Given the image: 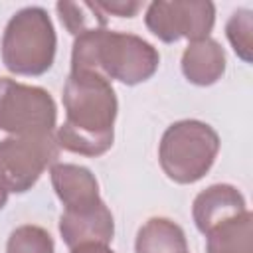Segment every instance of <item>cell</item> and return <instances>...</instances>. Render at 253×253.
Wrapping results in <instances>:
<instances>
[{
	"label": "cell",
	"instance_id": "1",
	"mask_svg": "<svg viewBox=\"0 0 253 253\" xmlns=\"http://www.w3.org/2000/svg\"><path fill=\"white\" fill-rule=\"evenodd\" d=\"M65 123L57 128L55 140L61 148L101 156L113 146L117 95L111 81L97 71H73L63 85Z\"/></svg>",
	"mask_w": 253,
	"mask_h": 253
},
{
	"label": "cell",
	"instance_id": "2",
	"mask_svg": "<svg viewBox=\"0 0 253 253\" xmlns=\"http://www.w3.org/2000/svg\"><path fill=\"white\" fill-rule=\"evenodd\" d=\"M158 63L160 55L146 40L107 28L89 30L77 36L71 51L73 71H97L125 85H136L150 79Z\"/></svg>",
	"mask_w": 253,
	"mask_h": 253
},
{
	"label": "cell",
	"instance_id": "3",
	"mask_svg": "<svg viewBox=\"0 0 253 253\" xmlns=\"http://www.w3.org/2000/svg\"><path fill=\"white\" fill-rule=\"evenodd\" d=\"M55 30L47 12L28 6L16 12L2 36V61L8 71L26 77L43 75L55 57Z\"/></svg>",
	"mask_w": 253,
	"mask_h": 253
},
{
	"label": "cell",
	"instance_id": "4",
	"mask_svg": "<svg viewBox=\"0 0 253 253\" xmlns=\"http://www.w3.org/2000/svg\"><path fill=\"white\" fill-rule=\"evenodd\" d=\"M217 152V132L202 121L186 119L164 130L158 146V160L172 182L194 184L208 174Z\"/></svg>",
	"mask_w": 253,
	"mask_h": 253
},
{
	"label": "cell",
	"instance_id": "5",
	"mask_svg": "<svg viewBox=\"0 0 253 253\" xmlns=\"http://www.w3.org/2000/svg\"><path fill=\"white\" fill-rule=\"evenodd\" d=\"M59 144L49 134H24L0 140V184L14 194L28 192L57 162Z\"/></svg>",
	"mask_w": 253,
	"mask_h": 253
},
{
	"label": "cell",
	"instance_id": "6",
	"mask_svg": "<svg viewBox=\"0 0 253 253\" xmlns=\"http://www.w3.org/2000/svg\"><path fill=\"white\" fill-rule=\"evenodd\" d=\"M55 119V101L45 89L0 77V130L12 136L49 134Z\"/></svg>",
	"mask_w": 253,
	"mask_h": 253
},
{
	"label": "cell",
	"instance_id": "7",
	"mask_svg": "<svg viewBox=\"0 0 253 253\" xmlns=\"http://www.w3.org/2000/svg\"><path fill=\"white\" fill-rule=\"evenodd\" d=\"M146 28L164 43L186 38L190 42L206 40L215 22V6L211 2H152L144 16Z\"/></svg>",
	"mask_w": 253,
	"mask_h": 253
},
{
	"label": "cell",
	"instance_id": "8",
	"mask_svg": "<svg viewBox=\"0 0 253 253\" xmlns=\"http://www.w3.org/2000/svg\"><path fill=\"white\" fill-rule=\"evenodd\" d=\"M59 233L63 243L73 249L81 243H105L109 245L115 235L113 213L105 202L77 211L63 210L59 217Z\"/></svg>",
	"mask_w": 253,
	"mask_h": 253
},
{
	"label": "cell",
	"instance_id": "9",
	"mask_svg": "<svg viewBox=\"0 0 253 253\" xmlns=\"http://www.w3.org/2000/svg\"><path fill=\"white\" fill-rule=\"evenodd\" d=\"M51 184L67 211L87 210L101 204L97 178L85 166L77 164H53Z\"/></svg>",
	"mask_w": 253,
	"mask_h": 253
},
{
	"label": "cell",
	"instance_id": "10",
	"mask_svg": "<svg viewBox=\"0 0 253 253\" xmlns=\"http://www.w3.org/2000/svg\"><path fill=\"white\" fill-rule=\"evenodd\" d=\"M245 198L229 184H213L200 192L192 206L196 227L206 235L215 225L245 211Z\"/></svg>",
	"mask_w": 253,
	"mask_h": 253
},
{
	"label": "cell",
	"instance_id": "11",
	"mask_svg": "<svg viewBox=\"0 0 253 253\" xmlns=\"http://www.w3.org/2000/svg\"><path fill=\"white\" fill-rule=\"evenodd\" d=\"M225 71V53L215 40L192 42L182 53L184 77L200 87L213 85Z\"/></svg>",
	"mask_w": 253,
	"mask_h": 253
},
{
	"label": "cell",
	"instance_id": "12",
	"mask_svg": "<svg viewBox=\"0 0 253 253\" xmlns=\"http://www.w3.org/2000/svg\"><path fill=\"white\" fill-rule=\"evenodd\" d=\"M208 253H253V213L249 210L225 219L206 233Z\"/></svg>",
	"mask_w": 253,
	"mask_h": 253
},
{
	"label": "cell",
	"instance_id": "13",
	"mask_svg": "<svg viewBox=\"0 0 253 253\" xmlns=\"http://www.w3.org/2000/svg\"><path fill=\"white\" fill-rule=\"evenodd\" d=\"M136 253H186L188 243L182 227L166 217H150L136 233Z\"/></svg>",
	"mask_w": 253,
	"mask_h": 253
},
{
	"label": "cell",
	"instance_id": "14",
	"mask_svg": "<svg viewBox=\"0 0 253 253\" xmlns=\"http://www.w3.org/2000/svg\"><path fill=\"white\" fill-rule=\"evenodd\" d=\"M55 10L61 24L75 38L89 30L107 26V14H103L95 2H57Z\"/></svg>",
	"mask_w": 253,
	"mask_h": 253
},
{
	"label": "cell",
	"instance_id": "15",
	"mask_svg": "<svg viewBox=\"0 0 253 253\" xmlns=\"http://www.w3.org/2000/svg\"><path fill=\"white\" fill-rule=\"evenodd\" d=\"M6 253H53V239L40 225H20L10 233Z\"/></svg>",
	"mask_w": 253,
	"mask_h": 253
},
{
	"label": "cell",
	"instance_id": "16",
	"mask_svg": "<svg viewBox=\"0 0 253 253\" xmlns=\"http://www.w3.org/2000/svg\"><path fill=\"white\" fill-rule=\"evenodd\" d=\"M251 10H237L231 14V18L227 20L225 26V34L229 43L233 45L235 53L243 59V61H251V53H253V18H251Z\"/></svg>",
	"mask_w": 253,
	"mask_h": 253
},
{
	"label": "cell",
	"instance_id": "17",
	"mask_svg": "<svg viewBox=\"0 0 253 253\" xmlns=\"http://www.w3.org/2000/svg\"><path fill=\"white\" fill-rule=\"evenodd\" d=\"M103 14H115L119 18H132L142 8V2H130V0H111V2H95Z\"/></svg>",
	"mask_w": 253,
	"mask_h": 253
},
{
	"label": "cell",
	"instance_id": "18",
	"mask_svg": "<svg viewBox=\"0 0 253 253\" xmlns=\"http://www.w3.org/2000/svg\"><path fill=\"white\" fill-rule=\"evenodd\" d=\"M71 253H115V251L105 243H81L73 247Z\"/></svg>",
	"mask_w": 253,
	"mask_h": 253
},
{
	"label": "cell",
	"instance_id": "19",
	"mask_svg": "<svg viewBox=\"0 0 253 253\" xmlns=\"http://www.w3.org/2000/svg\"><path fill=\"white\" fill-rule=\"evenodd\" d=\"M6 202H8V190L0 184V210L6 206Z\"/></svg>",
	"mask_w": 253,
	"mask_h": 253
}]
</instances>
